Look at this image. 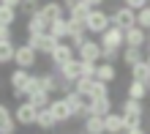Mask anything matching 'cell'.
Returning a JSON list of instances; mask_svg holds the SVG:
<instances>
[{
	"instance_id": "1",
	"label": "cell",
	"mask_w": 150,
	"mask_h": 134,
	"mask_svg": "<svg viewBox=\"0 0 150 134\" xmlns=\"http://www.w3.org/2000/svg\"><path fill=\"white\" fill-rule=\"evenodd\" d=\"M109 25H112V16L107 11H101V8H93V11L87 14V19H85V30L93 33V36H101Z\"/></svg>"
},
{
	"instance_id": "2",
	"label": "cell",
	"mask_w": 150,
	"mask_h": 134,
	"mask_svg": "<svg viewBox=\"0 0 150 134\" xmlns=\"http://www.w3.org/2000/svg\"><path fill=\"white\" fill-rule=\"evenodd\" d=\"M14 120L19 123V126H36V120H38V107L30 104L28 99H22L19 107L14 110Z\"/></svg>"
},
{
	"instance_id": "3",
	"label": "cell",
	"mask_w": 150,
	"mask_h": 134,
	"mask_svg": "<svg viewBox=\"0 0 150 134\" xmlns=\"http://www.w3.org/2000/svg\"><path fill=\"white\" fill-rule=\"evenodd\" d=\"M36 60H38V52L33 49L28 41L16 47V52H14V63H16V68H33V66H36Z\"/></svg>"
},
{
	"instance_id": "4",
	"label": "cell",
	"mask_w": 150,
	"mask_h": 134,
	"mask_svg": "<svg viewBox=\"0 0 150 134\" xmlns=\"http://www.w3.org/2000/svg\"><path fill=\"white\" fill-rule=\"evenodd\" d=\"M76 58L85 63H101V41L87 38L82 47H76Z\"/></svg>"
},
{
	"instance_id": "5",
	"label": "cell",
	"mask_w": 150,
	"mask_h": 134,
	"mask_svg": "<svg viewBox=\"0 0 150 134\" xmlns=\"http://www.w3.org/2000/svg\"><path fill=\"white\" fill-rule=\"evenodd\" d=\"M49 58H52V66H55V68H63L68 60H74V58H76V49H74L68 41H60L57 47L52 49V55H49Z\"/></svg>"
},
{
	"instance_id": "6",
	"label": "cell",
	"mask_w": 150,
	"mask_h": 134,
	"mask_svg": "<svg viewBox=\"0 0 150 134\" xmlns=\"http://www.w3.org/2000/svg\"><path fill=\"white\" fill-rule=\"evenodd\" d=\"M112 25H115V28H120V30L134 28V25H137V11H134V8H128V6H120L117 11L112 14Z\"/></svg>"
},
{
	"instance_id": "7",
	"label": "cell",
	"mask_w": 150,
	"mask_h": 134,
	"mask_svg": "<svg viewBox=\"0 0 150 134\" xmlns=\"http://www.w3.org/2000/svg\"><path fill=\"white\" fill-rule=\"evenodd\" d=\"M28 44H30L36 52H41V55H52V49H55L60 41L55 38V36L44 33V36H28Z\"/></svg>"
},
{
	"instance_id": "8",
	"label": "cell",
	"mask_w": 150,
	"mask_h": 134,
	"mask_svg": "<svg viewBox=\"0 0 150 134\" xmlns=\"http://www.w3.org/2000/svg\"><path fill=\"white\" fill-rule=\"evenodd\" d=\"M63 99H66V104H68V110H71L74 118H85V115H87V99H85V96H79L74 88L63 96Z\"/></svg>"
},
{
	"instance_id": "9",
	"label": "cell",
	"mask_w": 150,
	"mask_h": 134,
	"mask_svg": "<svg viewBox=\"0 0 150 134\" xmlns=\"http://www.w3.org/2000/svg\"><path fill=\"white\" fill-rule=\"evenodd\" d=\"M38 14L52 25V22H57V19H63V16H66V8H63L60 0H49V3H41L38 6Z\"/></svg>"
},
{
	"instance_id": "10",
	"label": "cell",
	"mask_w": 150,
	"mask_h": 134,
	"mask_svg": "<svg viewBox=\"0 0 150 134\" xmlns=\"http://www.w3.org/2000/svg\"><path fill=\"white\" fill-rule=\"evenodd\" d=\"M101 47H117V49H123L126 47V30L109 25V28L101 33Z\"/></svg>"
},
{
	"instance_id": "11",
	"label": "cell",
	"mask_w": 150,
	"mask_h": 134,
	"mask_svg": "<svg viewBox=\"0 0 150 134\" xmlns=\"http://www.w3.org/2000/svg\"><path fill=\"white\" fill-rule=\"evenodd\" d=\"M57 74H60V79L63 82H68V85H74L79 77H82V60L79 58H74V60H68V63L63 66V68H55Z\"/></svg>"
},
{
	"instance_id": "12",
	"label": "cell",
	"mask_w": 150,
	"mask_h": 134,
	"mask_svg": "<svg viewBox=\"0 0 150 134\" xmlns=\"http://www.w3.org/2000/svg\"><path fill=\"white\" fill-rule=\"evenodd\" d=\"M126 47H147V30L139 28V25H134V28L126 30Z\"/></svg>"
},
{
	"instance_id": "13",
	"label": "cell",
	"mask_w": 150,
	"mask_h": 134,
	"mask_svg": "<svg viewBox=\"0 0 150 134\" xmlns=\"http://www.w3.org/2000/svg\"><path fill=\"white\" fill-rule=\"evenodd\" d=\"M49 110H52V115H55L57 123H68V120L74 118L71 110H68V104H66V99H52L49 101Z\"/></svg>"
},
{
	"instance_id": "14",
	"label": "cell",
	"mask_w": 150,
	"mask_h": 134,
	"mask_svg": "<svg viewBox=\"0 0 150 134\" xmlns=\"http://www.w3.org/2000/svg\"><path fill=\"white\" fill-rule=\"evenodd\" d=\"M44 33H49V22L44 19L38 11L30 14L28 16V36H44Z\"/></svg>"
},
{
	"instance_id": "15",
	"label": "cell",
	"mask_w": 150,
	"mask_h": 134,
	"mask_svg": "<svg viewBox=\"0 0 150 134\" xmlns=\"http://www.w3.org/2000/svg\"><path fill=\"white\" fill-rule=\"evenodd\" d=\"M104 131H107V134H123V131H126L123 115H120V112H109V115H104Z\"/></svg>"
},
{
	"instance_id": "16",
	"label": "cell",
	"mask_w": 150,
	"mask_h": 134,
	"mask_svg": "<svg viewBox=\"0 0 150 134\" xmlns=\"http://www.w3.org/2000/svg\"><path fill=\"white\" fill-rule=\"evenodd\" d=\"M109 112H112V99H109V96L87 101V115H98V118H104V115H109Z\"/></svg>"
},
{
	"instance_id": "17",
	"label": "cell",
	"mask_w": 150,
	"mask_h": 134,
	"mask_svg": "<svg viewBox=\"0 0 150 134\" xmlns=\"http://www.w3.org/2000/svg\"><path fill=\"white\" fill-rule=\"evenodd\" d=\"M120 60L131 68V66H137V63H142V60H145V49L142 47H123Z\"/></svg>"
},
{
	"instance_id": "18",
	"label": "cell",
	"mask_w": 150,
	"mask_h": 134,
	"mask_svg": "<svg viewBox=\"0 0 150 134\" xmlns=\"http://www.w3.org/2000/svg\"><path fill=\"white\" fill-rule=\"evenodd\" d=\"M28 79H30V71H28V68H14L11 77H8V82H11V93L16 96L25 85H28Z\"/></svg>"
},
{
	"instance_id": "19",
	"label": "cell",
	"mask_w": 150,
	"mask_h": 134,
	"mask_svg": "<svg viewBox=\"0 0 150 134\" xmlns=\"http://www.w3.org/2000/svg\"><path fill=\"white\" fill-rule=\"evenodd\" d=\"M14 129H16L14 112L8 110L6 104H0V134H14Z\"/></svg>"
},
{
	"instance_id": "20",
	"label": "cell",
	"mask_w": 150,
	"mask_h": 134,
	"mask_svg": "<svg viewBox=\"0 0 150 134\" xmlns=\"http://www.w3.org/2000/svg\"><path fill=\"white\" fill-rule=\"evenodd\" d=\"M117 77V68L115 63H107V60H101V63H96V79H101V82H112V79Z\"/></svg>"
},
{
	"instance_id": "21",
	"label": "cell",
	"mask_w": 150,
	"mask_h": 134,
	"mask_svg": "<svg viewBox=\"0 0 150 134\" xmlns=\"http://www.w3.org/2000/svg\"><path fill=\"white\" fill-rule=\"evenodd\" d=\"M82 134H107L104 131V118H98V115H85Z\"/></svg>"
},
{
	"instance_id": "22",
	"label": "cell",
	"mask_w": 150,
	"mask_h": 134,
	"mask_svg": "<svg viewBox=\"0 0 150 134\" xmlns=\"http://www.w3.org/2000/svg\"><path fill=\"white\" fill-rule=\"evenodd\" d=\"M68 30H71V25H68V16H63V19L52 22L49 25V36H55L57 41H68Z\"/></svg>"
},
{
	"instance_id": "23",
	"label": "cell",
	"mask_w": 150,
	"mask_h": 134,
	"mask_svg": "<svg viewBox=\"0 0 150 134\" xmlns=\"http://www.w3.org/2000/svg\"><path fill=\"white\" fill-rule=\"evenodd\" d=\"M131 79H137V82H145L150 88V66H147V60H142V63H137V66H131Z\"/></svg>"
},
{
	"instance_id": "24",
	"label": "cell",
	"mask_w": 150,
	"mask_h": 134,
	"mask_svg": "<svg viewBox=\"0 0 150 134\" xmlns=\"http://www.w3.org/2000/svg\"><path fill=\"white\" fill-rule=\"evenodd\" d=\"M150 96V88L145 82H137V79H131L128 82V99H137V101H145Z\"/></svg>"
},
{
	"instance_id": "25",
	"label": "cell",
	"mask_w": 150,
	"mask_h": 134,
	"mask_svg": "<svg viewBox=\"0 0 150 134\" xmlns=\"http://www.w3.org/2000/svg\"><path fill=\"white\" fill-rule=\"evenodd\" d=\"M36 126L44 129V131H52L57 126V120H55V115H52L49 107H44V110H38V120H36Z\"/></svg>"
},
{
	"instance_id": "26",
	"label": "cell",
	"mask_w": 150,
	"mask_h": 134,
	"mask_svg": "<svg viewBox=\"0 0 150 134\" xmlns=\"http://www.w3.org/2000/svg\"><path fill=\"white\" fill-rule=\"evenodd\" d=\"M104 96H109L107 82H101V79H93V82H90V91H87L85 99H87V101H93V99H104Z\"/></svg>"
},
{
	"instance_id": "27",
	"label": "cell",
	"mask_w": 150,
	"mask_h": 134,
	"mask_svg": "<svg viewBox=\"0 0 150 134\" xmlns=\"http://www.w3.org/2000/svg\"><path fill=\"white\" fill-rule=\"evenodd\" d=\"M14 52H16V44L14 41H0V66L14 63Z\"/></svg>"
},
{
	"instance_id": "28",
	"label": "cell",
	"mask_w": 150,
	"mask_h": 134,
	"mask_svg": "<svg viewBox=\"0 0 150 134\" xmlns=\"http://www.w3.org/2000/svg\"><path fill=\"white\" fill-rule=\"evenodd\" d=\"M49 96H52V93H47L44 88H38V91H33V93L28 96V101H30V104H36L38 110H44V107H49V101H52Z\"/></svg>"
},
{
	"instance_id": "29",
	"label": "cell",
	"mask_w": 150,
	"mask_h": 134,
	"mask_svg": "<svg viewBox=\"0 0 150 134\" xmlns=\"http://www.w3.org/2000/svg\"><path fill=\"white\" fill-rule=\"evenodd\" d=\"M38 88H41V77H36V74H30V79H28V85H25L22 91H19V93L14 96V99H16V101H19V99H28V96H30L33 91H38Z\"/></svg>"
},
{
	"instance_id": "30",
	"label": "cell",
	"mask_w": 150,
	"mask_h": 134,
	"mask_svg": "<svg viewBox=\"0 0 150 134\" xmlns=\"http://www.w3.org/2000/svg\"><path fill=\"white\" fill-rule=\"evenodd\" d=\"M120 112H123V115H142V112H145V107H142V101L128 99V96H126V101H123Z\"/></svg>"
},
{
	"instance_id": "31",
	"label": "cell",
	"mask_w": 150,
	"mask_h": 134,
	"mask_svg": "<svg viewBox=\"0 0 150 134\" xmlns=\"http://www.w3.org/2000/svg\"><path fill=\"white\" fill-rule=\"evenodd\" d=\"M90 11H93V8L87 6V3H82V0H79V3H76V6L71 8V11H68V19H79V22H85Z\"/></svg>"
},
{
	"instance_id": "32",
	"label": "cell",
	"mask_w": 150,
	"mask_h": 134,
	"mask_svg": "<svg viewBox=\"0 0 150 134\" xmlns=\"http://www.w3.org/2000/svg\"><path fill=\"white\" fill-rule=\"evenodd\" d=\"M16 22V8L0 3V25H14Z\"/></svg>"
},
{
	"instance_id": "33",
	"label": "cell",
	"mask_w": 150,
	"mask_h": 134,
	"mask_svg": "<svg viewBox=\"0 0 150 134\" xmlns=\"http://www.w3.org/2000/svg\"><path fill=\"white\" fill-rule=\"evenodd\" d=\"M120 52L123 49H117V47H101V60H107V63H117Z\"/></svg>"
},
{
	"instance_id": "34",
	"label": "cell",
	"mask_w": 150,
	"mask_h": 134,
	"mask_svg": "<svg viewBox=\"0 0 150 134\" xmlns=\"http://www.w3.org/2000/svg\"><path fill=\"white\" fill-rule=\"evenodd\" d=\"M137 25L145 28V30H150V6H145V8L137 11Z\"/></svg>"
},
{
	"instance_id": "35",
	"label": "cell",
	"mask_w": 150,
	"mask_h": 134,
	"mask_svg": "<svg viewBox=\"0 0 150 134\" xmlns=\"http://www.w3.org/2000/svg\"><path fill=\"white\" fill-rule=\"evenodd\" d=\"M120 115H123V112H120ZM142 118H145V115H123L126 131H128V129H137V126H142Z\"/></svg>"
},
{
	"instance_id": "36",
	"label": "cell",
	"mask_w": 150,
	"mask_h": 134,
	"mask_svg": "<svg viewBox=\"0 0 150 134\" xmlns=\"http://www.w3.org/2000/svg\"><path fill=\"white\" fill-rule=\"evenodd\" d=\"M79 79H96V63H85L82 60V77Z\"/></svg>"
},
{
	"instance_id": "37",
	"label": "cell",
	"mask_w": 150,
	"mask_h": 134,
	"mask_svg": "<svg viewBox=\"0 0 150 134\" xmlns=\"http://www.w3.org/2000/svg\"><path fill=\"white\" fill-rule=\"evenodd\" d=\"M19 8L30 16V14H36V11H38V0H22V6H19Z\"/></svg>"
},
{
	"instance_id": "38",
	"label": "cell",
	"mask_w": 150,
	"mask_h": 134,
	"mask_svg": "<svg viewBox=\"0 0 150 134\" xmlns=\"http://www.w3.org/2000/svg\"><path fill=\"white\" fill-rule=\"evenodd\" d=\"M123 6H128V8H134V11H139V8L150 6V0H123Z\"/></svg>"
},
{
	"instance_id": "39",
	"label": "cell",
	"mask_w": 150,
	"mask_h": 134,
	"mask_svg": "<svg viewBox=\"0 0 150 134\" xmlns=\"http://www.w3.org/2000/svg\"><path fill=\"white\" fill-rule=\"evenodd\" d=\"M0 41H14V33H11V25H0Z\"/></svg>"
},
{
	"instance_id": "40",
	"label": "cell",
	"mask_w": 150,
	"mask_h": 134,
	"mask_svg": "<svg viewBox=\"0 0 150 134\" xmlns=\"http://www.w3.org/2000/svg\"><path fill=\"white\" fill-rule=\"evenodd\" d=\"M60 3H63V8H66V11H71V8L79 3V0H60Z\"/></svg>"
},
{
	"instance_id": "41",
	"label": "cell",
	"mask_w": 150,
	"mask_h": 134,
	"mask_svg": "<svg viewBox=\"0 0 150 134\" xmlns=\"http://www.w3.org/2000/svg\"><path fill=\"white\" fill-rule=\"evenodd\" d=\"M3 6H11V8H19L22 6V0H0Z\"/></svg>"
},
{
	"instance_id": "42",
	"label": "cell",
	"mask_w": 150,
	"mask_h": 134,
	"mask_svg": "<svg viewBox=\"0 0 150 134\" xmlns=\"http://www.w3.org/2000/svg\"><path fill=\"white\" fill-rule=\"evenodd\" d=\"M82 3H87L90 8H101V3H104V0H82Z\"/></svg>"
},
{
	"instance_id": "43",
	"label": "cell",
	"mask_w": 150,
	"mask_h": 134,
	"mask_svg": "<svg viewBox=\"0 0 150 134\" xmlns=\"http://www.w3.org/2000/svg\"><path fill=\"white\" fill-rule=\"evenodd\" d=\"M123 134H147L142 126H137V129H128V131H123Z\"/></svg>"
},
{
	"instance_id": "44",
	"label": "cell",
	"mask_w": 150,
	"mask_h": 134,
	"mask_svg": "<svg viewBox=\"0 0 150 134\" xmlns=\"http://www.w3.org/2000/svg\"><path fill=\"white\" fill-rule=\"evenodd\" d=\"M145 60H147V66H150V52H147V55H145Z\"/></svg>"
},
{
	"instance_id": "45",
	"label": "cell",
	"mask_w": 150,
	"mask_h": 134,
	"mask_svg": "<svg viewBox=\"0 0 150 134\" xmlns=\"http://www.w3.org/2000/svg\"><path fill=\"white\" fill-rule=\"evenodd\" d=\"M147 44H150V30H147Z\"/></svg>"
},
{
	"instance_id": "46",
	"label": "cell",
	"mask_w": 150,
	"mask_h": 134,
	"mask_svg": "<svg viewBox=\"0 0 150 134\" xmlns=\"http://www.w3.org/2000/svg\"><path fill=\"white\" fill-rule=\"evenodd\" d=\"M147 134H150V129H147Z\"/></svg>"
}]
</instances>
